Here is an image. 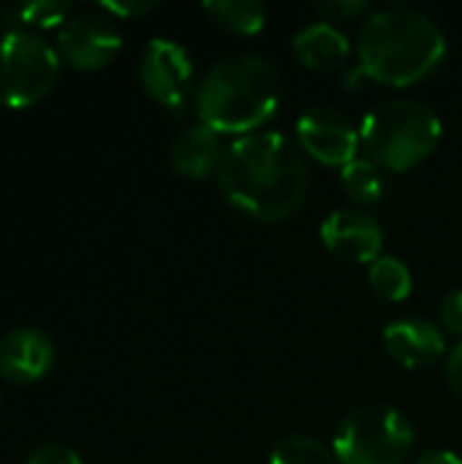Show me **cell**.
<instances>
[{"label": "cell", "instance_id": "1", "mask_svg": "<svg viewBox=\"0 0 462 464\" xmlns=\"http://www.w3.org/2000/svg\"><path fill=\"white\" fill-rule=\"evenodd\" d=\"M218 182L240 212L280 223L305 204L310 174L300 144L280 130H256L226 147Z\"/></svg>", "mask_w": 462, "mask_h": 464}, {"label": "cell", "instance_id": "2", "mask_svg": "<svg viewBox=\"0 0 462 464\" xmlns=\"http://www.w3.org/2000/svg\"><path fill=\"white\" fill-rule=\"evenodd\" d=\"M359 73L408 87L430 76L447 57V35L436 19L408 5L373 11L357 35Z\"/></svg>", "mask_w": 462, "mask_h": 464}, {"label": "cell", "instance_id": "3", "mask_svg": "<svg viewBox=\"0 0 462 464\" xmlns=\"http://www.w3.org/2000/svg\"><path fill=\"white\" fill-rule=\"evenodd\" d=\"M280 71L261 54H231L207 68L196 90L202 125L218 133H256L280 106Z\"/></svg>", "mask_w": 462, "mask_h": 464}, {"label": "cell", "instance_id": "4", "mask_svg": "<svg viewBox=\"0 0 462 464\" xmlns=\"http://www.w3.org/2000/svg\"><path fill=\"white\" fill-rule=\"evenodd\" d=\"M441 130V117L428 103L392 98L365 114L359 136L373 163L392 171H406L436 150Z\"/></svg>", "mask_w": 462, "mask_h": 464}, {"label": "cell", "instance_id": "5", "mask_svg": "<svg viewBox=\"0 0 462 464\" xmlns=\"http://www.w3.org/2000/svg\"><path fill=\"white\" fill-rule=\"evenodd\" d=\"M414 440V427L400 411L365 405L338 424L332 454L338 464H403Z\"/></svg>", "mask_w": 462, "mask_h": 464}, {"label": "cell", "instance_id": "6", "mask_svg": "<svg viewBox=\"0 0 462 464\" xmlns=\"http://www.w3.org/2000/svg\"><path fill=\"white\" fill-rule=\"evenodd\" d=\"M60 54L38 33H3L0 38V106L27 109L57 82Z\"/></svg>", "mask_w": 462, "mask_h": 464}, {"label": "cell", "instance_id": "7", "mask_svg": "<svg viewBox=\"0 0 462 464\" xmlns=\"http://www.w3.org/2000/svg\"><path fill=\"white\" fill-rule=\"evenodd\" d=\"M139 79L150 98L172 114H182L193 87L191 52L172 38H152L139 57Z\"/></svg>", "mask_w": 462, "mask_h": 464}, {"label": "cell", "instance_id": "8", "mask_svg": "<svg viewBox=\"0 0 462 464\" xmlns=\"http://www.w3.org/2000/svg\"><path fill=\"white\" fill-rule=\"evenodd\" d=\"M123 46L117 22L103 11H82L57 30V54L79 71H98L109 65Z\"/></svg>", "mask_w": 462, "mask_h": 464}, {"label": "cell", "instance_id": "9", "mask_svg": "<svg viewBox=\"0 0 462 464\" xmlns=\"http://www.w3.org/2000/svg\"><path fill=\"white\" fill-rule=\"evenodd\" d=\"M300 150L327 166H349L357 160L362 136L354 120L335 106H313L297 120Z\"/></svg>", "mask_w": 462, "mask_h": 464}, {"label": "cell", "instance_id": "10", "mask_svg": "<svg viewBox=\"0 0 462 464\" xmlns=\"http://www.w3.org/2000/svg\"><path fill=\"white\" fill-rule=\"evenodd\" d=\"M321 242L343 261L373 264L376 258H381L384 228L365 209H335L321 223Z\"/></svg>", "mask_w": 462, "mask_h": 464}, {"label": "cell", "instance_id": "11", "mask_svg": "<svg viewBox=\"0 0 462 464\" xmlns=\"http://www.w3.org/2000/svg\"><path fill=\"white\" fill-rule=\"evenodd\" d=\"M54 364V345L38 329H14L0 340V378L16 386L41 381Z\"/></svg>", "mask_w": 462, "mask_h": 464}, {"label": "cell", "instance_id": "12", "mask_svg": "<svg viewBox=\"0 0 462 464\" xmlns=\"http://www.w3.org/2000/svg\"><path fill=\"white\" fill-rule=\"evenodd\" d=\"M384 348L398 364L419 370L444 356L447 340L444 332L428 318H400L384 329Z\"/></svg>", "mask_w": 462, "mask_h": 464}, {"label": "cell", "instance_id": "13", "mask_svg": "<svg viewBox=\"0 0 462 464\" xmlns=\"http://www.w3.org/2000/svg\"><path fill=\"white\" fill-rule=\"evenodd\" d=\"M226 147L221 133L207 125H191L172 141V169L191 179H207L221 171Z\"/></svg>", "mask_w": 462, "mask_h": 464}, {"label": "cell", "instance_id": "14", "mask_svg": "<svg viewBox=\"0 0 462 464\" xmlns=\"http://www.w3.org/2000/svg\"><path fill=\"white\" fill-rule=\"evenodd\" d=\"M291 49L305 68L332 71L349 60L351 41L338 24L319 19V22H310V24L297 30V35L291 38Z\"/></svg>", "mask_w": 462, "mask_h": 464}, {"label": "cell", "instance_id": "15", "mask_svg": "<svg viewBox=\"0 0 462 464\" xmlns=\"http://www.w3.org/2000/svg\"><path fill=\"white\" fill-rule=\"evenodd\" d=\"M71 3L65 0H27V3H3L0 27L5 33H35L46 27H63L68 19Z\"/></svg>", "mask_w": 462, "mask_h": 464}, {"label": "cell", "instance_id": "16", "mask_svg": "<svg viewBox=\"0 0 462 464\" xmlns=\"http://www.w3.org/2000/svg\"><path fill=\"white\" fill-rule=\"evenodd\" d=\"M204 11L234 35H256L267 24V8L259 0H210Z\"/></svg>", "mask_w": 462, "mask_h": 464}, {"label": "cell", "instance_id": "17", "mask_svg": "<svg viewBox=\"0 0 462 464\" xmlns=\"http://www.w3.org/2000/svg\"><path fill=\"white\" fill-rule=\"evenodd\" d=\"M370 285L381 299L403 302L414 291V277H411V269L400 258L381 256L370 264Z\"/></svg>", "mask_w": 462, "mask_h": 464}, {"label": "cell", "instance_id": "18", "mask_svg": "<svg viewBox=\"0 0 462 464\" xmlns=\"http://www.w3.org/2000/svg\"><path fill=\"white\" fill-rule=\"evenodd\" d=\"M340 185L343 190L359 201V204H373L384 196V174L381 166L373 163L370 158H357L349 166L340 169Z\"/></svg>", "mask_w": 462, "mask_h": 464}, {"label": "cell", "instance_id": "19", "mask_svg": "<svg viewBox=\"0 0 462 464\" xmlns=\"http://www.w3.org/2000/svg\"><path fill=\"white\" fill-rule=\"evenodd\" d=\"M270 464H338V459L332 449H327L321 440L308 435H291L272 449Z\"/></svg>", "mask_w": 462, "mask_h": 464}, {"label": "cell", "instance_id": "20", "mask_svg": "<svg viewBox=\"0 0 462 464\" xmlns=\"http://www.w3.org/2000/svg\"><path fill=\"white\" fill-rule=\"evenodd\" d=\"M316 11L321 14V19L338 24V22H349V19H357L359 14H365L368 3L365 0H321V3H316Z\"/></svg>", "mask_w": 462, "mask_h": 464}, {"label": "cell", "instance_id": "21", "mask_svg": "<svg viewBox=\"0 0 462 464\" xmlns=\"http://www.w3.org/2000/svg\"><path fill=\"white\" fill-rule=\"evenodd\" d=\"M25 464H82V459L74 449H68L63 443H46V446H38L35 451H30Z\"/></svg>", "mask_w": 462, "mask_h": 464}, {"label": "cell", "instance_id": "22", "mask_svg": "<svg viewBox=\"0 0 462 464\" xmlns=\"http://www.w3.org/2000/svg\"><path fill=\"white\" fill-rule=\"evenodd\" d=\"M438 318H441V326H444L449 334H455V337H460L462 340V291H452V294L441 302Z\"/></svg>", "mask_w": 462, "mask_h": 464}, {"label": "cell", "instance_id": "23", "mask_svg": "<svg viewBox=\"0 0 462 464\" xmlns=\"http://www.w3.org/2000/svg\"><path fill=\"white\" fill-rule=\"evenodd\" d=\"M158 3H152V0H123V3H117V0H106V3H101V11L103 14H109L112 19L117 16V19H131V16H142V14H147V11H152Z\"/></svg>", "mask_w": 462, "mask_h": 464}, {"label": "cell", "instance_id": "24", "mask_svg": "<svg viewBox=\"0 0 462 464\" xmlns=\"http://www.w3.org/2000/svg\"><path fill=\"white\" fill-rule=\"evenodd\" d=\"M447 381H449L452 392L462 400V343L447 359Z\"/></svg>", "mask_w": 462, "mask_h": 464}, {"label": "cell", "instance_id": "25", "mask_svg": "<svg viewBox=\"0 0 462 464\" xmlns=\"http://www.w3.org/2000/svg\"><path fill=\"white\" fill-rule=\"evenodd\" d=\"M414 464H462V459L457 454H452V451H428V454H422L419 459Z\"/></svg>", "mask_w": 462, "mask_h": 464}]
</instances>
